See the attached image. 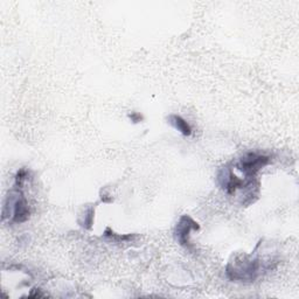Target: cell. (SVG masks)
Segmentation results:
<instances>
[{"mask_svg": "<svg viewBox=\"0 0 299 299\" xmlns=\"http://www.w3.org/2000/svg\"><path fill=\"white\" fill-rule=\"evenodd\" d=\"M199 228H200L199 224H196L195 221L192 220L189 216L184 215L179 220V222H178L176 228V236L178 242H179L181 246L188 248L190 231L199 230Z\"/></svg>", "mask_w": 299, "mask_h": 299, "instance_id": "3", "label": "cell"}, {"mask_svg": "<svg viewBox=\"0 0 299 299\" xmlns=\"http://www.w3.org/2000/svg\"><path fill=\"white\" fill-rule=\"evenodd\" d=\"M269 157L262 154L253 153L249 152L240 159L237 164V168L240 170L247 178H254L264 166L269 164Z\"/></svg>", "mask_w": 299, "mask_h": 299, "instance_id": "2", "label": "cell"}, {"mask_svg": "<svg viewBox=\"0 0 299 299\" xmlns=\"http://www.w3.org/2000/svg\"><path fill=\"white\" fill-rule=\"evenodd\" d=\"M167 120L174 129L178 130L180 133H183L184 136L192 135V129H190L189 124L187 123L183 117L178 116V114H171V116L167 118Z\"/></svg>", "mask_w": 299, "mask_h": 299, "instance_id": "4", "label": "cell"}, {"mask_svg": "<svg viewBox=\"0 0 299 299\" xmlns=\"http://www.w3.org/2000/svg\"><path fill=\"white\" fill-rule=\"evenodd\" d=\"M260 262L257 260H249L248 257L229 263L227 276L231 281L254 282L260 273Z\"/></svg>", "mask_w": 299, "mask_h": 299, "instance_id": "1", "label": "cell"}, {"mask_svg": "<svg viewBox=\"0 0 299 299\" xmlns=\"http://www.w3.org/2000/svg\"><path fill=\"white\" fill-rule=\"evenodd\" d=\"M93 220H94V209H88L87 212H85V215H84V220L83 222H82V225H83L84 228H91V224H93Z\"/></svg>", "mask_w": 299, "mask_h": 299, "instance_id": "5", "label": "cell"}, {"mask_svg": "<svg viewBox=\"0 0 299 299\" xmlns=\"http://www.w3.org/2000/svg\"><path fill=\"white\" fill-rule=\"evenodd\" d=\"M26 177H27V172L25 170H20L18 172L17 174V178H15V180H17V186L19 187H22V185H24V181L26 180Z\"/></svg>", "mask_w": 299, "mask_h": 299, "instance_id": "6", "label": "cell"}, {"mask_svg": "<svg viewBox=\"0 0 299 299\" xmlns=\"http://www.w3.org/2000/svg\"><path fill=\"white\" fill-rule=\"evenodd\" d=\"M130 118H131L133 120V123H138L139 120H141L143 118V117L139 113H132L131 116H130Z\"/></svg>", "mask_w": 299, "mask_h": 299, "instance_id": "7", "label": "cell"}]
</instances>
